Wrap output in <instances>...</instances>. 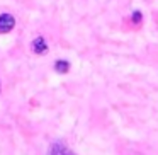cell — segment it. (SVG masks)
<instances>
[{"label":"cell","instance_id":"1","mask_svg":"<svg viewBox=\"0 0 158 155\" xmlns=\"http://www.w3.org/2000/svg\"><path fill=\"white\" fill-rule=\"evenodd\" d=\"M15 28V19L12 14H0V34H7Z\"/></svg>","mask_w":158,"mask_h":155},{"label":"cell","instance_id":"2","mask_svg":"<svg viewBox=\"0 0 158 155\" xmlns=\"http://www.w3.org/2000/svg\"><path fill=\"white\" fill-rule=\"evenodd\" d=\"M31 50H32V53H36V55H44V53L48 51L46 39L43 38V36H38V38L31 43Z\"/></svg>","mask_w":158,"mask_h":155},{"label":"cell","instance_id":"3","mask_svg":"<svg viewBox=\"0 0 158 155\" xmlns=\"http://www.w3.org/2000/svg\"><path fill=\"white\" fill-rule=\"evenodd\" d=\"M49 155H75L65 143H55L51 148V153Z\"/></svg>","mask_w":158,"mask_h":155},{"label":"cell","instance_id":"4","mask_svg":"<svg viewBox=\"0 0 158 155\" xmlns=\"http://www.w3.org/2000/svg\"><path fill=\"white\" fill-rule=\"evenodd\" d=\"M55 70L58 73H66L70 70V62H66V60H56L55 62Z\"/></svg>","mask_w":158,"mask_h":155},{"label":"cell","instance_id":"5","mask_svg":"<svg viewBox=\"0 0 158 155\" xmlns=\"http://www.w3.org/2000/svg\"><path fill=\"white\" fill-rule=\"evenodd\" d=\"M131 19H133L134 24H139V22H141V12L139 11H134L133 12V17H131Z\"/></svg>","mask_w":158,"mask_h":155}]
</instances>
